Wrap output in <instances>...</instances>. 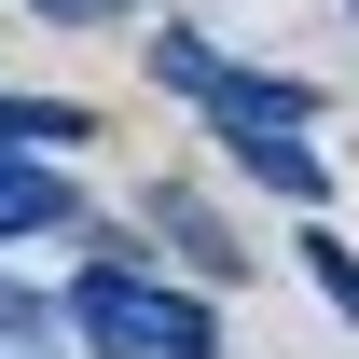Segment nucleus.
I'll return each instance as SVG.
<instances>
[{"mask_svg":"<svg viewBox=\"0 0 359 359\" xmlns=\"http://www.w3.org/2000/svg\"><path fill=\"white\" fill-rule=\"evenodd\" d=\"M55 318H69L97 359H222V318L194 304V290H166V276H138V263H97Z\"/></svg>","mask_w":359,"mask_h":359,"instance_id":"obj_1","label":"nucleus"},{"mask_svg":"<svg viewBox=\"0 0 359 359\" xmlns=\"http://www.w3.org/2000/svg\"><path fill=\"white\" fill-rule=\"evenodd\" d=\"M28 14H55V28H111L125 0H28Z\"/></svg>","mask_w":359,"mask_h":359,"instance_id":"obj_8","label":"nucleus"},{"mask_svg":"<svg viewBox=\"0 0 359 359\" xmlns=\"http://www.w3.org/2000/svg\"><path fill=\"white\" fill-rule=\"evenodd\" d=\"M235 166L263 180V194H290V208H318V194H332V180H318V152H304V138H249Z\"/></svg>","mask_w":359,"mask_h":359,"instance_id":"obj_4","label":"nucleus"},{"mask_svg":"<svg viewBox=\"0 0 359 359\" xmlns=\"http://www.w3.org/2000/svg\"><path fill=\"white\" fill-rule=\"evenodd\" d=\"M42 318H55V304H42V290H14V276H0V359L28 346V332H42Z\"/></svg>","mask_w":359,"mask_h":359,"instance_id":"obj_7","label":"nucleus"},{"mask_svg":"<svg viewBox=\"0 0 359 359\" xmlns=\"http://www.w3.org/2000/svg\"><path fill=\"white\" fill-rule=\"evenodd\" d=\"M152 69H166V97H194L208 125L249 152V138H304L318 125V83H276V69H235V55H208L194 28H166L152 42Z\"/></svg>","mask_w":359,"mask_h":359,"instance_id":"obj_2","label":"nucleus"},{"mask_svg":"<svg viewBox=\"0 0 359 359\" xmlns=\"http://www.w3.org/2000/svg\"><path fill=\"white\" fill-rule=\"evenodd\" d=\"M69 138H83V111H42V97H0V152H69Z\"/></svg>","mask_w":359,"mask_h":359,"instance_id":"obj_5","label":"nucleus"},{"mask_svg":"<svg viewBox=\"0 0 359 359\" xmlns=\"http://www.w3.org/2000/svg\"><path fill=\"white\" fill-rule=\"evenodd\" d=\"M304 263H318V290L359 318V249H346V235H304Z\"/></svg>","mask_w":359,"mask_h":359,"instance_id":"obj_6","label":"nucleus"},{"mask_svg":"<svg viewBox=\"0 0 359 359\" xmlns=\"http://www.w3.org/2000/svg\"><path fill=\"white\" fill-rule=\"evenodd\" d=\"M55 222H69V180L42 152H0V235H55Z\"/></svg>","mask_w":359,"mask_h":359,"instance_id":"obj_3","label":"nucleus"}]
</instances>
